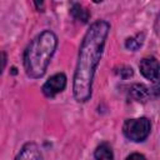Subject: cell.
Segmentation results:
<instances>
[{
  "instance_id": "6da1fadb",
  "label": "cell",
  "mask_w": 160,
  "mask_h": 160,
  "mask_svg": "<svg viewBox=\"0 0 160 160\" xmlns=\"http://www.w3.org/2000/svg\"><path fill=\"white\" fill-rule=\"evenodd\" d=\"M109 30L110 24L108 21L98 20L90 25L81 41L72 84L74 98L79 102H85L91 96L94 74L102 55Z\"/></svg>"
},
{
  "instance_id": "7a4b0ae2",
  "label": "cell",
  "mask_w": 160,
  "mask_h": 160,
  "mask_svg": "<svg viewBox=\"0 0 160 160\" xmlns=\"http://www.w3.org/2000/svg\"><path fill=\"white\" fill-rule=\"evenodd\" d=\"M56 45L58 38L50 30L40 32L30 41L24 52V69L29 78L39 79L45 74Z\"/></svg>"
},
{
  "instance_id": "3957f363",
  "label": "cell",
  "mask_w": 160,
  "mask_h": 160,
  "mask_svg": "<svg viewBox=\"0 0 160 160\" xmlns=\"http://www.w3.org/2000/svg\"><path fill=\"white\" fill-rule=\"evenodd\" d=\"M151 130V124L149 119L146 118H139V119H129L125 121L122 126L124 135L135 142L144 141Z\"/></svg>"
},
{
  "instance_id": "277c9868",
  "label": "cell",
  "mask_w": 160,
  "mask_h": 160,
  "mask_svg": "<svg viewBox=\"0 0 160 160\" xmlns=\"http://www.w3.org/2000/svg\"><path fill=\"white\" fill-rule=\"evenodd\" d=\"M66 86V76L62 72H58L49 78L42 85V92L46 98H54L56 94L61 92Z\"/></svg>"
},
{
  "instance_id": "5b68a950",
  "label": "cell",
  "mask_w": 160,
  "mask_h": 160,
  "mask_svg": "<svg viewBox=\"0 0 160 160\" xmlns=\"http://www.w3.org/2000/svg\"><path fill=\"white\" fill-rule=\"evenodd\" d=\"M141 74L150 81H156L159 78V62L154 56L144 58L139 64Z\"/></svg>"
},
{
  "instance_id": "8992f818",
  "label": "cell",
  "mask_w": 160,
  "mask_h": 160,
  "mask_svg": "<svg viewBox=\"0 0 160 160\" xmlns=\"http://www.w3.org/2000/svg\"><path fill=\"white\" fill-rule=\"evenodd\" d=\"M15 160H42V155L35 142H26L16 155Z\"/></svg>"
},
{
  "instance_id": "52a82bcc",
  "label": "cell",
  "mask_w": 160,
  "mask_h": 160,
  "mask_svg": "<svg viewBox=\"0 0 160 160\" xmlns=\"http://www.w3.org/2000/svg\"><path fill=\"white\" fill-rule=\"evenodd\" d=\"M129 95L131 96V99H134L135 101H146L150 96V90L148 86H145L144 84H134L130 90H129Z\"/></svg>"
},
{
  "instance_id": "ba28073f",
  "label": "cell",
  "mask_w": 160,
  "mask_h": 160,
  "mask_svg": "<svg viewBox=\"0 0 160 160\" xmlns=\"http://www.w3.org/2000/svg\"><path fill=\"white\" fill-rule=\"evenodd\" d=\"M95 159L96 160H112L114 155H112V150L109 146V144L102 142L100 144L96 150H95Z\"/></svg>"
},
{
  "instance_id": "9c48e42d",
  "label": "cell",
  "mask_w": 160,
  "mask_h": 160,
  "mask_svg": "<svg viewBox=\"0 0 160 160\" xmlns=\"http://www.w3.org/2000/svg\"><path fill=\"white\" fill-rule=\"evenodd\" d=\"M70 12H71V15L75 20L81 21V22H88L89 18H90V12L86 9H84L80 4H74Z\"/></svg>"
},
{
  "instance_id": "30bf717a",
  "label": "cell",
  "mask_w": 160,
  "mask_h": 160,
  "mask_svg": "<svg viewBox=\"0 0 160 160\" xmlns=\"http://www.w3.org/2000/svg\"><path fill=\"white\" fill-rule=\"evenodd\" d=\"M144 42V34H138L132 38H129L125 42V46L129 49V50H132V51H136L139 48H141Z\"/></svg>"
},
{
  "instance_id": "8fae6325",
  "label": "cell",
  "mask_w": 160,
  "mask_h": 160,
  "mask_svg": "<svg viewBox=\"0 0 160 160\" xmlns=\"http://www.w3.org/2000/svg\"><path fill=\"white\" fill-rule=\"evenodd\" d=\"M116 74L119 75V76H121L122 79H128V78H130V76H132V74H134V71H132V69H131V66H126V65H121L118 70H116Z\"/></svg>"
},
{
  "instance_id": "7c38bea8",
  "label": "cell",
  "mask_w": 160,
  "mask_h": 160,
  "mask_svg": "<svg viewBox=\"0 0 160 160\" xmlns=\"http://www.w3.org/2000/svg\"><path fill=\"white\" fill-rule=\"evenodd\" d=\"M126 160H146V159H145V156H144V155L138 154V152H134V154L129 155V156L126 158Z\"/></svg>"
},
{
  "instance_id": "4fadbf2b",
  "label": "cell",
  "mask_w": 160,
  "mask_h": 160,
  "mask_svg": "<svg viewBox=\"0 0 160 160\" xmlns=\"http://www.w3.org/2000/svg\"><path fill=\"white\" fill-rule=\"evenodd\" d=\"M5 62H6V58L4 52H0V74L2 72L4 68H5Z\"/></svg>"
}]
</instances>
